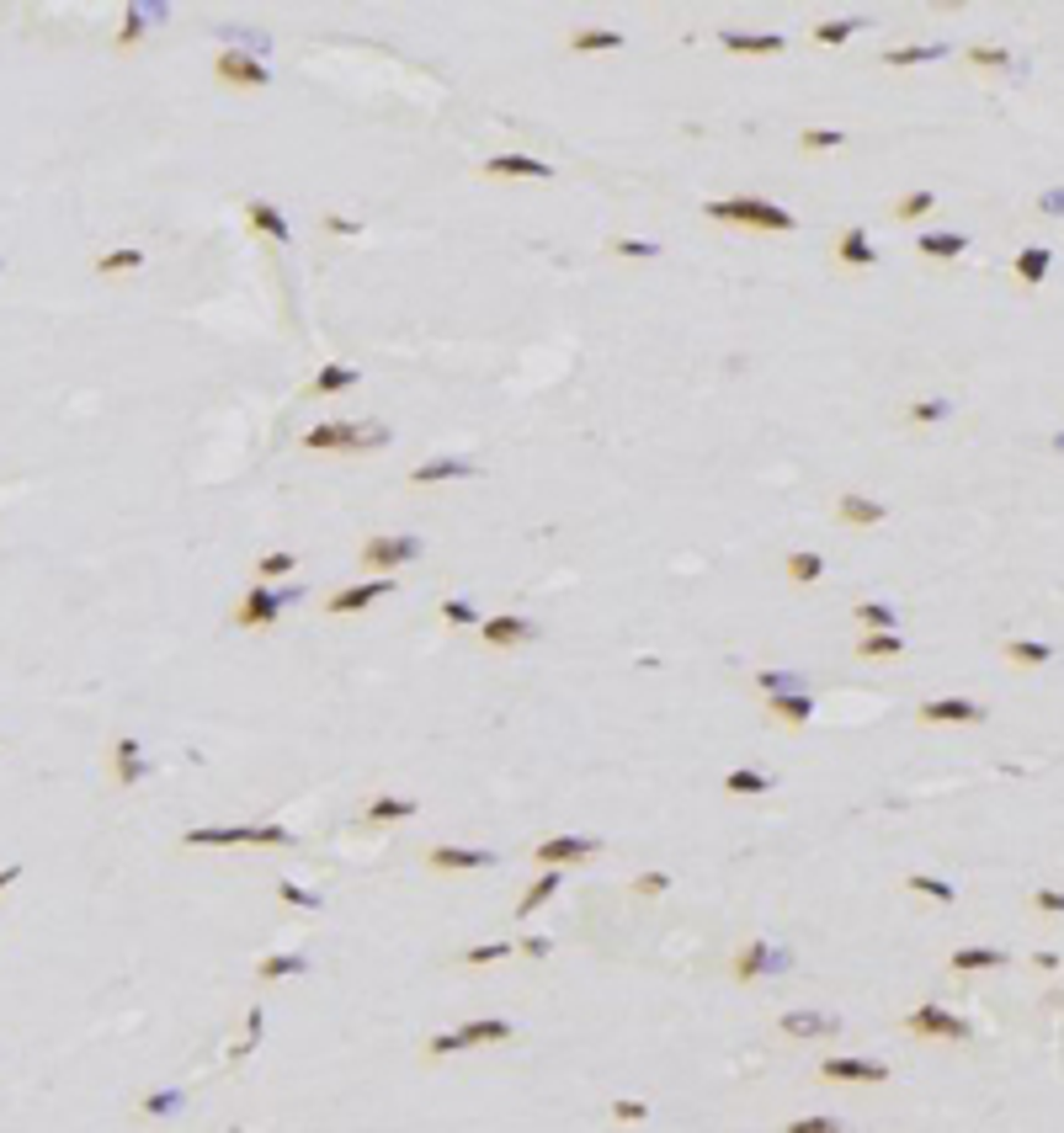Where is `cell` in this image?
<instances>
[{
    "label": "cell",
    "mask_w": 1064,
    "mask_h": 1133,
    "mask_svg": "<svg viewBox=\"0 0 1064 1133\" xmlns=\"http://www.w3.org/2000/svg\"><path fill=\"white\" fill-rule=\"evenodd\" d=\"M213 81L230 86V90H266L271 86V70H266V59H256V53L224 49L219 59H213Z\"/></svg>",
    "instance_id": "6"
},
{
    "label": "cell",
    "mask_w": 1064,
    "mask_h": 1133,
    "mask_svg": "<svg viewBox=\"0 0 1064 1133\" xmlns=\"http://www.w3.org/2000/svg\"><path fill=\"white\" fill-rule=\"evenodd\" d=\"M1048 266H1054L1048 245H1027V251L1016 256V282H1022V288H1038V282L1048 277Z\"/></svg>",
    "instance_id": "31"
},
{
    "label": "cell",
    "mask_w": 1064,
    "mask_h": 1133,
    "mask_svg": "<svg viewBox=\"0 0 1064 1133\" xmlns=\"http://www.w3.org/2000/svg\"><path fill=\"white\" fill-rule=\"evenodd\" d=\"M719 43H724V49H734V53H783L788 49L783 32H740V27H724Z\"/></svg>",
    "instance_id": "24"
},
{
    "label": "cell",
    "mask_w": 1064,
    "mask_h": 1133,
    "mask_svg": "<svg viewBox=\"0 0 1064 1133\" xmlns=\"http://www.w3.org/2000/svg\"><path fill=\"white\" fill-rule=\"evenodd\" d=\"M512 953H516L512 942H484V947H469V953H463V963H474V969H479V963H501V958H512Z\"/></svg>",
    "instance_id": "50"
},
{
    "label": "cell",
    "mask_w": 1064,
    "mask_h": 1133,
    "mask_svg": "<svg viewBox=\"0 0 1064 1133\" xmlns=\"http://www.w3.org/2000/svg\"><path fill=\"white\" fill-rule=\"evenodd\" d=\"M964 64H975V70H1006V64H1011V53L995 49V43H975V49L964 53Z\"/></svg>",
    "instance_id": "47"
},
{
    "label": "cell",
    "mask_w": 1064,
    "mask_h": 1133,
    "mask_svg": "<svg viewBox=\"0 0 1064 1133\" xmlns=\"http://www.w3.org/2000/svg\"><path fill=\"white\" fill-rule=\"evenodd\" d=\"M947 410H953L947 400H921V405H910V421L932 426V421H947Z\"/></svg>",
    "instance_id": "52"
},
{
    "label": "cell",
    "mask_w": 1064,
    "mask_h": 1133,
    "mask_svg": "<svg viewBox=\"0 0 1064 1133\" xmlns=\"http://www.w3.org/2000/svg\"><path fill=\"white\" fill-rule=\"evenodd\" d=\"M245 219H251V230L256 234H266V240H293V230H288V219H282V213L277 208H271V202L266 197H251V202H245Z\"/></svg>",
    "instance_id": "26"
},
{
    "label": "cell",
    "mask_w": 1064,
    "mask_h": 1133,
    "mask_svg": "<svg viewBox=\"0 0 1064 1133\" xmlns=\"http://www.w3.org/2000/svg\"><path fill=\"white\" fill-rule=\"evenodd\" d=\"M650 1117V1107L644 1102H633V1096H622V1102H613V1123H644Z\"/></svg>",
    "instance_id": "55"
},
{
    "label": "cell",
    "mask_w": 1064,
    "mask_h": 1133,
    "mask_svg": "<svg viewBox=\"0 0 1064 1133\" xmlns=\"http://www.w3.org/2000/svg\"><path fill=\"white\" fill-rule=\"evenodd\" d=\"M894 655H904L900 633H863L857 639V660H894Z\"/></svg>",
    "instance_id": "36"
},
{
    "label": "cell",
    "mask_w": 1064,
    "mask_h": 1133,
    "mask_svg": "<svg viewBox=\"0 0 1064 1133\" xmlns=\"http://www.w3.org/2000/svg\"><path fill=\"white\" fill-rule=\"evenodd\" d=\"M564 878H570L564 867H543L538 878H532L527 889H522V900H516V921H532V910H543V904H549L553 894L564 889Z\"/></svg>",
    "instance_id": "21"
},
{
    "label": "cell",
    "mask_w": 1064,
    "mask_h": 1133,
    "mask_svg": "<svg viewBox=\"0 0 1064 1133\" xmlns=\"http://www.w3.org/2000/svg\"><path fill=\"white\" fill-rule=\"evenodd\" d=\"M602 852V835H543L532 846V863L538 867H570V863H591Z\"/></svg>",
    "instance_id": "7"
},
{
    "label": "cell",
    "mask_w": 1064,
    "mask_h": 1133,
    "mask_svg": "<svg viewBox=\"0 0 1064 1133\" xmlns=\"http://www.w3.org/2000/svg\"><path fill=\"white\" fill-rule=\"evenodd\" d=\"M921 724H984V702L975 697H932L915 708Z\"/></svg>",
    "instance_id": "17"
},
{
    "label": "cell",
    "mask_w": 1064,
    "mask_h": 1133,
    "mask_svg": "<svg viewBox=\"0 0 1064 1133\" xmlns=\"http://www.w3.org/2000/svg\"><path fill=\"white\" fill-rule=\"evenodd\" d=\"M788 969H794V953L777 947V942H766V937H751V942L734 953V979L740 984H756V979H766V974H788Z\"/></svg>",
    "instance_id": "5"
},
{
    "label": "cell",
    "mask_w": 1064,
    "mask_h": 1133,
    "mask_svg": "<svg viewBox=\"0 0 1064 1133\" xmlns=\"http://www.w3.org/2000/svg\"><path fill=\"white\" fill-rule=\"evenodd\" d=\"M389 442V426H362V421H320L299 437L303 452H368V447H383Z\"/></svg>",
    "instance_id": "2"
},
{
    "label": "cell",
    "mask_w": 1064,
    "mask_h": 1133,
    "mask_svg": "<svg viewBox=\"0 0 1064 1133\" xmlns=\"http://www.w3.org/2000/svg\"><path fill=\"white\" fill-rule=\"evenodd\" d=\"M766 719L788 724V729H803L814 719V697L809 692H777V697H766Z\"/></svg>",
    "instance_id": "22"
},
{
    "label": "cell",
    "mask_w": 1064,
    "mask_h": 1133,
    "mask_svg": "<svg viewBox=\"0 0 1064 1133\" xmlns=\"http://www.w3.org/2000/svg\"><path fill=\"white\" fill-rule=\"evenodd\" d=\"M437 618H443L447 628H479V622H484L479 612H474L469 602H463V596H447V602L437 607Z\"/></svg>",
    "instance_id": "41"
},
{
    "label": "cell",
    "mask_w": 1064,
    "mask_h": 1133,
    "mask_svg": "<svg viewBox=\"0 0 1064 1133\" xmlns=\"http://www.w3.org/2000/svg\"><path fill=\"white\" fill-rule=\"evenodd\" d=\"M277 894H282V900H288V904H299V910H320V894L299 889V883H288V878L277 883Z\"/></svg>",
    "instance_id": "53"
},
{
    "label": "cell",
    "mask_w": 1064,
    "mask_h": 1133,
    "mask_svg": "<svg viewBox=\"0 0 1064 1133\" xmlns=\"http://www.w3.org/2000/svg\"><path fill=\"white\" fill-rule=\"evenodd\" d=\"M538 639V622L522 618V612H501V618L479 622V644L484 650H522V644Z\"/></svg>",
    "instance_id": "9"
},
{
    "label": "cell",
    "mask_w": 1064,
    "mask_h": 1133,
    "mask_svg": "<svg viewBox=\"0 0 1064 1133\" xmlns=\"http://www.w3.org/2000/svg\"><path fill=\"white\" fill-rule=\"evenodd\" d=\"M277 612H282V596L271 591L266 581H256L251 591L240 596V607H234V628H245V633H262L277 622Z\"/></svg>",
    "instance_id": "10"
},
{
    "label": "cell",
    "mask_w": 1064,
    "mask_h": 1133,
    "mask_svg": "<svg viewBox=\"0 0 1064 1133\" xmlns=\"http://www.w3.org/2000/svg\"><path fill=\"white\" fill-rule=\"evenodd\" d=\"M299 570V553H288V549H271L256 559V581H277V575H293Z\"/></svg>",
    "instance_id": "40"
},
{
    "label": "cell",
    "mask_w": 1064,
    "mask_h": 1133,
    "mask_svg": "<svg viewBox=\"0 0 1064 1133\" xmlns=\"http://www.w3.org/2000/svg\"><path fill=\"white\" fill-rule=\"evenodd\" d=\"M394 591V581L389 575H372V581H357V585H341V591L325 602V612L331 618H346V612H368L372 602H383V596Z\"/></svg>",
    "instance_id": "14"
},
{
    "label": "cell",
    "mask_w": 1064,
    "mask_h": 1133,
    "mask_svg": "<svg viewBox=\"0 0 1064 1133\" xmlns=\"http://www.w3.org/2000/svg\"><path fill=\"white\" fill-rule=\"evenodd\" d=\"M915 251H921L926 262H958V256L969 251V240H964V234H953V230H932V234L915 240Z\"/></svg>",
    "instance_id": "27"
},
{
    "label": "cell",
    "mask_w": 1064,
    "mask_h": 1133,
    "mask_svg": "<svg viewBox=\"0 0 1064 1133\" xmlns=\"http://www.w3.org/2000/svg\"><path fill=\"white\" fill-rule=\"evenodd\" d=\"M107 761H112V783H118V788H139L144 777H150V756H144V745L133 740V734L112 740Z\"/></svg>",
    "instance_id": "13"
},
{
    "label": "cell",
    "mask_w": 1064,
    "mask_h": 1133,
    "mask_svg": "<svg viewBox=\"0 0 1064 1133\" xmlns=\"http://www.w3.org/2000/svg\"><path fill=\"white\" fill-rule=\"evenodd\" d=\"M516 953H527V958H549V953H553V942H549V937H522V942H516Z\"/></svg>",
    "instance_id": "57"
},
{
    "label": "cell",
    "mask_w": 1064,
    "mask_h": 1133,
    "mask_svg": "<svg viewBox=\"0 0 1064 1133\" xmlns=\"http://www.w3.org/2000/svg\"><path fill=\"white\" fill-rule=\"evenodd\" d=\"M484 176H495V181H549L553 176V165L549 160H538V155H490V160L479 165Z\"/></svg>",
    "instance_id": "16"
},
{
    "label": "cell",
    "mask_w": 1064,
    "mask_h": 1133,
    "mask_svg": "<svg viewBox=\"0 0 1064 1133\" xmlns=\"http://www.w3.org/2000/svg\"><path fill=\"white\" fill-rule=\"evenodd\" d=\"M841 144H846V133H841V128H803V133H798V150H803V155L841 150Z\"/></svg>",
    "instance_id": "44"
},
{
    "label": "cell",
    "mask_w": 1064,
    "mask_h": 1133,
    "mask_svg": "<svg viewBox=\"0 0 1064 1133\" xmlns=\"http://www.w3.org/2000/svg\"><path fill=\"white\" fill-rule=\"evenodd\" d=\"M613 256H628V262H655L660 245H655V240H613Z\"/></svg>",
    "instance_id": "49"
},
{
    "label": "cell",
    "mask_w": 1064,
    "mask_h": 1133,
    "mask_svg": "<svg viewBox=\"0 0 1064 1133\" xmlns=\"http://www.w3.org/2000/svg\"><path fill=\"white\" fill-rule=\"evenodd\" d=\"M415 809H421V803H415V798H405V793H378V798H372L368 809H362V825H372V831H378V825L410 820Z\"/></svg>",
    "instance_id": "23"
},
{
    "label": "cell",
    "mask_w": 1064,
    "mask_h": 1133,
    "mask_svg": "<svg viewBox=\"0 0 1064 1133\" xmlns=\"http://www.w3.org/2000/svg\"><path fill=\"white\" fill-rule=\"evenodd\" d=\"M187 846H293L288 825H197L181 835Z\"/></svg>",
    "instance_id": "4"
},
{
    "label": "cell",
    "mask_w": 1064,
    "mask_h": 1133,
    "mask_svg": "<svg viewBox=\"0 0 1064 1133\" xmlns=\"http://www.w3.org/2000/svg\"><path fill=\"white\" fill-rule=\"evenodd\" d=\"M783 1133H846V1128L835 1123V1117H794Z\"/></svg>",
    "instance_id": "54"
},
{
    "label": "cell",
    "mask_w": 1064,
    "mask_h": 1133,
    "mask_svg": "<svg viewBox=\"0 0 1064 1133\" xmlns=\"http://www.w3.org/2000/svg\"><path fill=\"white\" fill-rule=\"evenodd\" d=\"M708 219H719V224H745V230H766V234H788V230H798V219L788 208H777V202H766V197H719V202H708Z\"/></svg>",
    "instance_id": "1"
},
{
    "label": "cell",
    "mask_w": 1064,
    "mask_h": 1133,
    "mask_svg": "<svg viewBox=\"0 0 1064 1133\" xmlns=\"http://www.w3.org/2000/svg\"><path fill=\"white\" fill-rule=\"evenodd\" d=\"M144 32H150V11H144V6H128V11H123V27H118V43H112V49H118V53L139 49Z\"/></svg>",
    "instance_id": "37"
},
{
    "label": "cell",
    "mask_w": 1064,
    "mask_h": 1133,
    "mask_svg": "<svg viewBox=\"0 0 1064 1133\" xmlns=\"http://www.w3.org/2000/svg\"><path fill=\"white\" fill-rule=\"evenodd\" d=\"M665 889H671V872H639V878H633V894H639V900H655V894H665Z\"/></svg>",
    "instance_id": "51"
},
{
    "label": "cell",
    "mask_w": 1064,
    "mask_h": 1133,
    "mask_svg": "<svg viewBox=\"0 0 1064 1133\" xmlns=\"http://www.w3.org/2000/svg\"><path fill=\"white\" fill-rule=\"evenodd\" d=\"M904 1033L942 1038V1044H969V1022H964V1016H953L947 1006H915V1011L904 1016Z\"/></svg>",
    "instance_id": "8"
},
{
    "label": "cell",
    "mask_w": 1064,
    "mask_h": 1133,
    "mask_svg": "<svg viewBox=\"0 0 1064 1133\" xmlns=\"http://www.w3.org/2000/svg\"><path fill=\"white\" fill-rule=\"evenodd\" d=\"M932 208H937V197H932V192H904V197L894 202V219H900V224H910V219H926V213H932Z\"/></svg>",
    "instance_id": "46"
},
{
    "label": "cell",
    "mask_w": 1064,
    "mask_h": 1133,
    "mask_svg": "<svg viewBox=\"0 0 1064 1133\" xmlns=\"http://www.w3.org/2000/svg\"><path fill=\"white\" fill-rule=\"evenodd\" d=\"M835 266H846V271L878 266V245H873V234H868L863 224H852V230L835 240Z\"/></svg>",
    "instance_id": "18"
},
{
    "label": "cell",
    "mask_w": 1064,
    "mask_h": 1133,
    "mask_svg": "<svg viewBox=\"0 0 1064 1133\" xmlns=\"http://www.w3.org/2000/svg\"><path fill=\"white\" fill-rule=\"evenodd\" d=\"M756 687H762L766 697H777V692H803V676H798V671H756Z\"/></svg>",
    "instance_id": "45"
},
{
    "label": "cell",
    "mask_w": 1064,
    "mask_h": 1133,
    "mask_svg": "<svg viewBox=\"0 0 1064 1133\" xmlns=\"http://www.w3.org/2000/svg\"><path fill=\"white\" fill-rule=\"evenodd\" d=\"M777 1033L788 1038H814V1044H831L841 1033V1016L835 1011H783L777 1016Z\"/></svg>",
    "instance_id": "15"
},
{
    "label": "cell",
    "mask_w": 1064,
    "mask_h": 1133,
    "mask_svg": "<svg viewBox=\"0 0 1064 1133\" xmlns=\"http://www.w3.org/2000/svg\"><path fill=\"white\" fill-rule=\"evenodd\" d=\"M474 463L469 458H426L410 469V490H426V484H447V479H474Z\"/></svg>",
    "instance_id": "19"
},
{
    "label": "cell",
    "mask_w": 1064,
    "mask_h": 1133,
    "mask_svg": "<svg viewBox=\"0 0 1064 1133\" xmlns=\"http://www.w3.org/2000/svg\"><path fill=\"white\" fill-rule=\"evenodd\" d=\"M1006 953L1001 947H953L947 953V969L953 974H984V969H1001Z\"/></svg>",
    "instance_id": "28"
},
{
    "label": "cell",
    "mask_w": 1064,
    "mask_h": 1133,
    "mask_svg": "<svg viewBox=\"0 0 1064 1133\" xmlns=\"http://www.w3.org/2000/svg\"><path fill=\"white\" fill-rule=\"evenodd\" d=\"M825 575V553H814V549H794L788 553V581L794 585H814Z\"/></svg>",
    "instance_id": "34"
},
{
    "label": "cell",
    "mask_w": 1064,
    "mask_h": 1133,
    "mask_svg": "<svg viewBox=\"0 0 1064 1133\" xmlns=\"http://www.w3.org/2000/svg\"><path fill=\"white\" fill-rule=\"evenodd\" d=\"M495 863H501V857L484 852V846H452V841H443V846L426 852V867H437V872H484V867H495Z\"/></svg>",
    "instance_id": "12"
},
{
    "label": "cell",
    "mask_w": 1064,
    "mask_h": 1133,
    "mask_svg": "<svg viewBox=\"0 0 1064 1133\" xmlns=\"http://www.w3.org/2000/svg\"><path fill=\"white\" fill-rule=\"evenodd\" d=\"M21 878V867L17 863H11V867H0V889H11V883H17Z\"/></svg>",
    "instance_id": "61"
},
{
    "label": "cell",
    "mask_w": 1064,
    "mask_h": 1133,
    "mask_svg": "<svg viewBox=\"0 0 1064 1133\" xmlns=\"http://www.w3.org/2000/svg\"><path fill=\"white\" fill-rule=\"evenodd\" d=\"M942 43H910V49H889L884 53V64H894V70H900V64H921V59H942Z\"/></svg>",
    "instance_id": "43"
},
{
    "label": "cell",
    "mask_w": 1064,
    "mask_h": 1133,
    "mask_svg": "<svg viewBox=\"0 0 1064 1133\" xmlns=\"http://www.w3.org/2000/svg\"><path fill=\"white\" fill-rule=\"evenodd\" d=\"M325 230H331V234H362V224H357V219H341V213H331V219H325Z\"/></svg>",
    "instance_id": "59"
},
{
    "label": "cell",
    "mask_w": 1064,
    "mask_h": 1133,
    "mask_svg": "<svg viewBox=\"0 0 1064 1133\" xmlns=\"http://www.w3.org/2000/svg\"><path fill=\"white\" fill-rule=\"evenodd\" d=\"M144 266V251L139 245H118V251H101L96 256V271L101 277H123V271H139Z\"/></svg>",
    "instance_id": "35"
},
{
    "label": "cell",
    "mask_w": 1064,
    "mask_h": 1133,
    "mask_svg": "<svg viewBox=\"0 0 1064 1133\" xmlns=\"http://www.w3.org/2000/svg\"><path fill=\"white\" fill-rule=\"evenodd\" d=\"M421 549H426V543L410 538V532H372V538H362L357 564L368 575H394V570H405V564L421 559Z\"/></svg>",
    "instance_id": "3"
},
{
    "label": "cell",
    "mask_w": 1064,
    "mask_h": 1133,
    "mask_svg": "<svg viewBox=\"0 0 1064 1133\" xmlns=\"http://www.w3.org/2000/svg\"><path fill=\"white\" fill-rule=\"evenodd\" d=\"M852 618L863 622V633H894L900 628V612H894L889 602H857Z\"/></svg>",
    "instance_id": "33"
},
{
    "label": "cell",
    "mask_w": 1064,
    "mask_h": 1133,
    "mask_svg": "<svg viewBox=\"0 0 1064 1133\" xmlns=\"http://www.w3.org/2000/svg\"><path fill=\"white\" fill-rule=\"evenodd\" d=\"M1001 655H1006V665H1022V671H1033V665H1048V660H1054V650H1048L1044 639H1011Z\"/></svg>",
    "instance_id": "32"
},
{
    "label": "cell",
    "mask_w": 1064,
    "mask_h": 1133,
    "mask_svg": "<svg viewBox=\"0 0 1064 1133\" xmlns=\"http://www.w3.org/2000/svg\"><path fill=\"white\" fill-rule=\"evenodd\" d=\"M904 889H910V894H926V900H932V904H953V900H958V889H953V883L932 878V872H910V878H904Z\"/></svg>",
    "instance_id": "38"
},
{
    "label": "cell",
    "mask_w": 1064,
    "mask_h": 1133,
    "mask_svg": "<svg viewBox=\"0 0 1064 1133\" xmlns=\"http://www.w3.org/2000/svg\"><path fill=\"white\" fill-rule=\"evenodd\" d=\"M724 793H772V777L756 766H734V772H724Z\"/></svg>",
    "instance_id": "39"
},
{
    "label": "cell",
    "mask_w": 1064,
    "mask_h": 1133,
    "mask_svg": "<svg viewBox=\"0 0 1064 1133\" xmlns=\"http://www.w3.org/2000/svg\"><path fill=\"white\" fill-rule=\"evenodd\" d=\"M820 1080H852V1085H884L889 1064L884 1059H852V1053H831L820 1059Z\"/></svg>",
    "instance_id": "11"
},
{
    "label": "cell",
    "mask_w": 1064,
    "mask_h": 1133,
    "mask_svg": "<svg viewBox=\"0 0 1064 1133\" xmlns=\"http://www.w3.org/2000/svg\"><path fill=\"white\" fill-rule=\"evenodd\" d=\"M1038 213H1048V219H1064V187H1059V192H1044V197H1038Z\"/></svg>",
    "instance_id": "58"
},
{
    "label": "cell",
    "mask_w": 1064,
    "mask_h": 1133,
    "mask_svg": "<svg viewBox=\"0 0 1064 1133\" xmlns=\"http://www.w3.org/2000/svg\"><path fill=\"white\" fill-rule=\"evenodd\" d=\"M288 974H303L299 953H271V958L256 963V979H288Z\"/></svg>",
    "instance_id": "42"
},
{
    "label": "cell",
    "mask_w": 1064,
    "mask_h": 1133,
    "mask_svg": "<svg viewBox=\"0 0 1064 1133\" xmlns=\"http://www.w3.org/2000/svg\"><path fill=\"white\" fill-rule=\"evenodd\" d=\"M352 383H362V368H346V362H331V368H320L314 372V383H309V394L314 400H325V394H346Z\"/></svg>",
    "instance_id": "30"
},
{
    "label": "cell",
    "mask_w": 1064,
    "mask_h": 1133,
    "mask_svg": "<svg viewBox=\"0 0 1064 1133\" xmlns=\"http://www.w3.org/2000/svg\"><path fill=\"white\" fill-rule=\"evenodd\" d=\"M176 1107H181V1096L171 1091V1096H150V1102H144V1113H176Z\"/></svg>",
    "instance_id": "60"
},
{
    "label": "cell",
    "mask_w": 1064,
    "mask_h": 1133,
    "mask_svg": "<svg viewBox=\"0 0 1064 1133\" xmlns=\"http://www.w3.org/2000/svg\"><path fill=\"white\" fill-rule=\"evenodd\" d=\"M1033 910H1048V915H1064V894H1059V889H1038V894H1033Z\"/></svg>",
    "instance_id": "56"
},
{
    "label": "cell",
    "mask_w": 1064,
    "mask_h": 1133,
    "mask_svg": "<svg viewBox=\"0 0 1064 1133\" xmlns=\"http://www.w3.org/2000/svg\"><path fill=\"white\" fill-rule=\"evenodd\" d=\"M863 27H868V21H820L809 38H814V43H846L852 32H863Z\"/></svg>",
    "instance_id": "48"
},
{
    "label": "cell",
    "mask_w": 1064,
    "mask_h": 1133,
    "mask_svg": "<svg viewBox=\"0 0 1064 1133\" xmlns=\"http://www.w3.org/2000/svg\"><path fill=\"white\" fill-rule=\"evenodd\" d=\"M516 1027L506 1022V1016H474V1022H463L458 1027V1038H463V1048H484V1044H506Z\"/></svg>",
    "instance_id": "25"
},
{
    "label": "cell",
    "mask_w": 1064,
    "mask_h": 1133,
    "mask_svg": "<svg viewBox=\"0 0 1064 1133\" xmlns=\"http://www.w3.org/2000/svg\"><path fill=\"white\" fill-rule=\"evenodd\" d=\"M622 32L618 27H581V32H570V53H618L622 49Z\"/></svg>",
    "instance_id": "29"
},
{
    "label": "cell",
    "mask_w": 1064,
    "mask_h": 1133,
    "mask_svg": "<svg viewBox=\"0 0 1064 1133\" xmlns=\"http://www.w3.org/2000/svg\"><path fill=\"white\" fill-rule=\"evenodd\" d=\"M884 516H889L884 501H873V495H857V490L835 495V522L841 527H878Z\"/></svg>",
    "instance_id": "20"
}]
</instances>
